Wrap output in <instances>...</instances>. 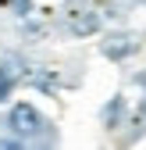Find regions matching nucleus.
<instances>
[{
	"instance_id": "6e6552de",
	"label": "nucleus",
	"mask_w": 146,
	"mask_h": 150,
	"mask_svg": "<svg viewBox=\"0 0 146 150\" xmlns=\"http://www.w3.org/2000/svg\"><path fill=\"white\" fill-rule=\"evenodd\" d=\"M39 150H50V146H39Z\"/></svg>"
},
{
	"instance_id": "f03ea898",
	"label": "nucleus",
	"mask_w": 146,
	"mask_h": 150,
	"mask_svg": "<svg viewBox=\"0 0 146 150\" xmlns=\"http://www.w3.org/2000/svg\"><path fill=\"white\" fill-rule=\"evenodd\" d=\"M100 50H103V57H111V61H125V57H132V54L139 50V36H128V32L107 36V40L100 43Z\"/></svg>"
},
{
	"instance_id": "39448f33",
	"label": "nucleus",
	"mask_w": 146,
	"mask_h": 150,
	"mask_svg": "<svg viewBox=\"0 0 146 150\" xmlns=\"http://www.w3.org/2000/svg\"><path fill=\"white\" fill-rule=\"evenodd\" d=\"M11 93H14V75H11V68L0 64V104H7Z\"/></svg>"
},
{
	"instance_id": "20e7f679",
	"label": "nucleus",
	"mask_w": 146,
	"mask_h": 150,
	"mask_svg": "<svg viewBox=\"0 0 146 150\" xmlns=\"http://www.w3.org/2000/svg\"><path fill=\"white\" fill-rule=\"evenodd\" d=\"M121 118H125V97L118 93V97H111V104L103 107V125H107V129H118Z\"/></svg>"
},
{
	"instance_id": "7ed1b4c3",
	"label": "nucleus",
	"mask_w": 146,
	"mask_h": 150,
	"mask_svg": "<svg viewBox=\"0 0 146 150\" xmlns=\"http://www.w3.org/2000/svg\"><path fill=\"white\" fill-rule=\"evenodd\" d=\"M68 29L75 36H93V32H100V14L96 11H71L68 14Z\"/></svg>"
},
{
	"instance_id": "0eeeda50",
	"label": "nucleus",
	"mask_w": 146,
	"mask_h": 150,
	"mask_svg": "<svg viewBox=\"0 0 146 150\" xmlns=\"http://www.w3.org/2000/svg\"><path fill=\"white\" fill-rule=\"evenodd\" d=\"M0 150H25V139L14 136V132H7V136H0Z\"/></svg>"
},
{
	"instance_id": "f257e3e1",
	"label": "nucleus",
	"mask_w": 146,
	"mask_h": 150,
	"mask_svg": "<svg viewBox=\"0 0 146 150\" xmlns=\"http://www.w3.org/2000/svg\"><path fill=\"white\" fill-rule=\"evenodd\" d=\"M7 129H11L14 136H22V139H32V136H39L43 129H46V122H43L39 111H36V104L18 100V104L7 111Z\"/></svg>"
},
{
	"instance_id": "423d86ee",
	"label": "nucleus",
	"mask_w": 146,
	"mask_h": 150,
	"mask_svg": "<svg viewBox=\"0 0 146 150\" xmlns=\"http://www.w3.org/2000/svg\"><path fill=\"white\" fill-rule=\"evenodd\" d=\"M7 4H11L14 18H22V22H25V18H32V0H7Z\"/></svg>"
}]
</instances>
